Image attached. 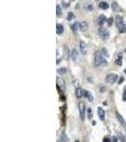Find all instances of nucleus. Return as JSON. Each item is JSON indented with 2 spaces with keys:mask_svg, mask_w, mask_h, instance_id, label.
Instances as JSON below:
<instances>
[{
  "mask_svg": "<svg viewBox=\"0 0 126 142\" xmlns=\"http://www.w3.org/2000/svg\"><path fill=\"white\" fill-rule=\"evenodd\" d=\"M98 34L101 38V40H103V41L108 40L109 37H110V32H109V31L106 30V29H104V28H102V27H101L98 30Z\"/></svg>",
  "mask_w": 126,
  "mask_h": 142,
  "instance_id": "3",
  "label": "nucleus"
},
{
  "mask_svg": "<svg viewBox=\"0 0 126 142\" xmlns=\"http://www.w3.org/2000/svg\"><path fill=\"white\" fill-rule=\"evenodd\" d=\"M116 116H117V118H118V120L120 121V123L121 124V126H123L124 128L126 129V121L124 120V118L122 117V116L120 114V113H116Z\"/></svg>",
  "mask_w": 126,
  "mask_h": 142,
  "instance_id": "11",
  "label": "nucleus"
},
{
  "mask_svg": "<svg viewBox=\"0 0 126 142\" xmlns=\"http://www.w3.org/2000/svg\"><path fill=\"white\" fill-rule=\"evenodd\" d=\"M94 63L96 66H101V65H105L107 64V61L104 58L101 50H97L94 54Z\"/></svg>",
  "mask_w": 126,
  "mask_h": 142,
  "instance_id": "1",
  "label": "nucleus"
},
{
  "mask_svg": "<svg viewBox=\"0 0 126 142\" xmlns=\"http://www.w3.org/2000/svg\"><path fill=\"white\" fill-rule=\"evenodd\" d=\"M97 1H99V0H97Z\"/></svg>",
  "mask_w": 126,
  "mask_h": 142,
  "instance_id": "39",
  "label": "nucleus"
},
{
  "mask_svg": "<svg viewBox=\"0 0 126 142\" xmlns=\"http://www.w3.org/2000/svg\"><path fill=\"white\" fill-rule=\"evenodd\" d=\"M105 22H107L106 16L104 15V14H101V15L99 16V18H98V25L100 27H102L105 24Z\"/></svg>",
  "mask_w": 126,
  "mask_h": 142,
  "instance_id": "8",
  "label": "nucleus"
},
{
  "mask_svg": "<svg viewBox=\"0 0 126 142\" xmlns=\"http://www.w3.org/2000/svg\"><path fill=\"white\" fill-rule=\"evenodd\" d=\"M125 32H126V26H125Z\"/></svg>",
  "mask_w": 126,
  "mask_h": 142,
  "instance_id": "37",
  "label": "nucleus"
},
{
  "mask_svg": "<svg viewBox=\"0 0 126 142\" xmlns=\"http://www.w3.org/2000/svg\"><path fill=\"white\" fill-rule=\"evenodd\" d=\"M73 18H74V13H73L72 12H69L67 13V16H66L67 21H70V20H72Z\"/></svg>",
  "mask_w": 126,
  "mask_h": 142,
  "instance_id": "24",
  "label": "nucleus"
},
{
  "mask_svg": "<svg viewBox=\"0 0 126 142\" xmlns=\"http://www.w3.org/2000/svg\"><path fill=\"white\" fill-rule=\"evenodd\" d=\"M123 81H124V78H123V77H121L120 79L119 80V84H121Z\"/></svg>",
  "mask_w": 126,
  "mask_h": 142,
  "instance_id": "30",
  "label": "nucleus"
},
{
  "mask_svg": "<svg viewBox=\"0 0 126 142\" xmlns=\"http://www.w3.org/2000/svg\"><path fill=\"white\" fill-rule=\"evenodd\" d=\"M119 139H120V142H126V137L122 134H120V135H119Z\"/></svg>",
  "mask_w": 126,
  "mask_h": 142,
  "instance_id": "26",
  "label": "nucleus"
},
{
  "mask_svg": "<svg viewBox=\"0 0 126 142\" xmlns=\"http://www.w3.org/2000/svg\"><path fill=\"white\" fill-rule=\"evenodd\" d=\"M56 14H57V16L62 15V9H61V6L60 5H57L56 6Z\"/></svg>",
  "mask_w": 126,
  "mask_h": 142,
  "instance_id": "23",
  "label": "nucleus"
},
{
  "mask_svg": "<svg viewBox=\"0 0 126 142\" xmlns=\"http://www.w3.org/2000/svg\"><path fill=\"white\" fill-rule=\"evenodd\" d=\"M122 99H123V101H126V92H124L122 95Z\"/></svg>",
  "mask_w": 126,
  "mask_h": 142,
  "instance_id": "31",
  "label": "nucleus"
},
{
  "mask_svg": "<svg viewBox=\"0 0 126 142\" xmlns=\"http://www.w3.org/2000/svg\"><path fill=\"white\" fill-rule=\"evenodd\" d=\"M83 97L87 98V99L89 101H93V96L90 94L88 91H86V90H83Z\"/></svg>",
  "mask_w": 126,
  "mask_h": 142,
  "instance_id": "19",
  "label": "nucleus"
},
{
  "mask_svg": "<svg viewBox=\"0 0 126 142\" xmlns=\"http://www.w3.org/2000/svg\"><path fill=\"white\" fill-rule=\"evenodd\" d=\"M83 9H84L85 11L91 12V11L94 10V6H93L92 4H90V3H87V4H84V5H83Z\"/></svg>",
  "mask_w": 126,
  "mask_h": 142,
  "instance_id": "20",
  "label": "nucleus"
},
{
  "mask_svg": "<svg viewBox=\"0 0 126 142\" xmlns=\"http://www.w3.org/2000/svg\"><path fill=\"white\" fill-rule=\"evenodd\" d=\"M124 92H126V87L124 88Z\"/></svg>",
  "mask_w": 126,
  "mask_h": 142,
  "instance_id": "34",
  "label": "nucleus"
},
{
  "mask_svg": "<svg viewBox=\"0 0 126 142\" xmlns=\"http://www.w3.org/2000/svg\"><path fill=\"white\" fill-rule=\"evenodd\" d=\"M88 28H89V26H88V23L86 21H82V22L80 23V31H82V32L87 31Z\"/></svg>",
  "mask_w": 126,
  "mask_h": 142,
  "instance_id": "9",
  "label": "nucleus"
},
{
  "mask_svg": "<svg viewBox=\"0 0 126 142\" xmlns=\"http://www.w3.org/2000/svg\"><path fill=\"white\" fill-rule=\"evenodd\" d=\"M63 31H64V28H63V25L62 24H57V26H56V32H57V34L58 35L63 34Z\"/></svg>",
  "mask_w": 126,
  "mask_h": 142,
  "instance_id": "14",
  "label": "nucleus"
},
{
  "mask_svg": "<svg viewBox=\"0 0 126 142\" xmlns=\"http://www.w3.org/2000/svg\"><path fill=\"white\" fill-rule=\"evenodd\" d=\"M71 59L74 61V62H76L77 60H78V55H79V53H78V51H77V49L76 48H73L72 50H71Z\"/></svg>",
  "mask_w": 126,
  "mask_h": 142,
  "instance_id": "12",
  "label": "nucleus"
},
{
  "mask_svg": "<svg viewBox=\"0 0 126 142\" xmlns=\"http://www.w3.org/2000/svg\"><path fill=\"white\" fill-rule=\"evenodd\" d=\"M113 22H114V19H113L112 17L107 19V23H108V25H109V26H111V25L113 24Z\"/></svg>",
  "mask_w": 126,
  "mask_h": 142,
  "instance_id": "28",
  "label": "nucleus"
},
{
  "mask_svg": "<svg viewBox=\"0 0 126 142\" xmlns=\"http://www.w3.org/2000/svg\"><path fill=\"white\" fill-rule=\"evenodd\" d=\"M66 68L65 67H61V68H58L57 69V73L59 74V75H63V74H65L66 73Z\"/></svg>",
  "mask_w": 126,
  "mask_h": 142,
  "instance_id": "21",
  "label": "nucleus"
},
{
  "mask_svg": "<svg viewBox=\"0 0 126 142\" xmlns=\"http://www.w3.org/2000/svg\"><path fill=\"white\" fill-rule=\"evenodd\" d=\"M70 28H71V31H72L73 33H77L78 29H80V24L78 22H75V23H73V24L70 26Z\"/></svg>",
  "mask_w": 126,
  "mask_h": 142,
  "instance_id": "16",
  "label": "nucleus"
},
{
  "mask_svg": "<svg viewBox=\"0 0 126 142\" xmlns=\"http://www.w3.org/2000/svg\"><path fill=\"white\" fill-rule=\"evenodd\" d=\"M101 52H102V54H103L104 57H105V56L108 57V51H107L105 48H102V49H101Z\"/></svg>",
  "mask_w": 126,
  "mask_h": 142,
  "instance_id": "27",
  "label": "nucleus"
},
{
  "mask_svg": "<svg viewBox=\"0 0 126 142\" xmlns=\"http://www.w3.org/2000/svg\"><path fill=\"white\" fill-rule=\"evenodd\" d=\"M115 63H116L117 65H120V66L122 64V53H121V52L119 53V56H118V58L116 59Z\"/></svg>",
  "mask_w": 126,
  "mask_h": 142,
  "instance_id": "18",
  "label": "nucleus"
},
{
  "mask_svg": "<svg viewBox=\"0 0 126 142\" xmlns=\"http://www.w3.org/2000/svg\"><path fill=\"white\" fill-rule=\"evenodd\" d=\"M57 87L59 88L60 91L64 92L65 91V82L62 78L57 77Z\"/></svg>",
  "mask_w": 126,
  "mask_h": 142,
  "instance_id": "6",
  "label": "nucleus"
},
{
  "mask_svg": "<svg viewBox=\"0 0 126 142\" xmlns=\"http://www.w3.org/2000/svg\"><path fill=\"white\" fill-rule=\"evenodd\" d=\"M112 142H118V137H117V136H114V137L112 138Z\"/></svg>",
  "mask_w": 126,
  "mask_h": 142,
  "instance_id": "32",
  "label": "nucleus"
},
{
  "mask_svg": "<svg viewBox=\"0 0 126 142\" xmlns=\"http://www.w3.org/2000/svg\"><path fill=\"white\" fill-rule=\"evenodd\" d=\"M125 52H126V48H125Z\"/></svg>",
  "mask_w": 126,
  "mask_h": 142,
  "instance_id": "38",
  "label": "nucleus"
},
{
  "mask_svg": "<svg viewBox=\"0 0 126 142\" xmlns=\"http://www.w3.org/2000/svg\"><path fill=\"white\" fill-rule=\"evenodd\" d=\"M80 50H81V53L82 55H86L87 54V46H86V43L83 42V41H81L80 42Z\"/></svg>",
  "mask_w": 126,
  "mask_h": 142,
  "instance_id": "7",
  "label": "nucleus"
},
{
  "mask_svg": "<svg viewBox=\"0 0 126 142\" xmlns=\"http://www.w3.org/2000/svg\"><path fill=\"white\" fill-rule=\"evenodd\" d=\"M75 142H80V141H79V140H76V141H75Z\"/></svg>",
  "mask_w": 126,
  "mask_h": 142,
  "instance_id": "36",
  "label": "nucleus"
},
{
  "mask_svg": "<svg viewBox=\"0 0 126 142\" xmlns=\"http://www.w3.org/2000/svg\"><path fill=\"white\" fill-rule=\"evenodd\" d=\"M116 25H117V27H118V29H119V31L120 32V33L125 32L126 25H124V21H123L122 16L118 15L116 17Z\"/></svg>",
  "mask_w": 126,
  "mask_h": 142,
  "instance_id": "2",
  "label": "nucleus"
},
{
  "mask_svg": "<svg viewBox=\"0 0 126 142\" xmlns=\"http://www.w3.org/2000/svg\"><path fill=\"white\" fill-rule=\"evenodd\" d=\"M60 61H61V60H60V59H58V60H57V64H59V63H60Z\"/></svg>",
  "mask_w": 126,
  "mask_h": 142,
  "instance_id": "33",
  "label": "nucleus"
},
{
  "mask_svg": "<svg viewBox=\"0 0 126 142\" xmlns=\"http://www.w3.org/2000/svg\"><path fill=\"white\" fill-rule=\"evenodd\" d=\"M111 7H112V10L114 12H120L121 11V8L120 7V5L117 2H113L112 5H111Z\"/></svg>",
  "mask_w": 126,
  "mask_h": 142,
  "instance_id": "13",
  "label": "nucleus"
},
{
  "mask_svg": "<svg viewBox=\"0 0 126 142\" xmlns=\"http://www.w3.org/2000/svg\"><path fill=\"white\" fill-rule=\"evenodd\" d=\"M60 140L63 142H68V138H67V136H66V135H65V133L63 132L62 134H61V137H60Z\"/></svg>",
  "mask_w": 126,
  "mask_h": 142,
  "instance_id": "22",
  "label": "nucleus"
},
{
  "mask_svg": "<svg viewBox=\"0 0 126 142\" xmlns=\"http://www.w3.org/2000/svg\"><path fill=\"white\" fill-rule=\"evenodd\" d=\"M103 142H111V139L108 137V136H106V137L103 138Z\"/></svg>",
  "mask_w": 126,
  "mask_h": 142,
  "instance_id": "29",
  "label": "nucleus"
},
{
  "mask_svg": "<svg viewBox=\"0 0 126 142\" xmlns=\"http://www.w3.org/2000/svg\"><path fill=\"white\" fill-rule=\"evenodd\" d=\"M92 117H93L92 109H91V108H88V109H87V117H88V119H91Z\"/></svg>",
  "mask_w": 126,
  "mask_h": 142,
  "instance_id": "25",
  "label": "nucleus"
},
{
  "mask_svg": "<svg viewBox=\"0 0 126 142\" xmlns=\"http://www.w3.org/2000/svg\"><path fill=\"white\" fill-rule=\"evenodd\" d=\"M57 142H63V141H61V140H58Z\"/></svg>",
  "mask_w": 126,
  "mask_h": 142,
  "instance_id": "35",
  "label": "nucleus"
},
{
  "mask_svg": "<svg viewBox=\"0 0 126 142\" xmlns=\"http://www.w3.org/2000/svg\"><path fill=\"white\" fill-rule=\"evenodd\" d=\"M97 112H98V116H99L100 119H101V120H104V117H105V111L103 110L101 107H98Z\"/></svg>",
  "mask_w": 126,
  "mask_h": 142,
  "instance_id": "10",
  "label": "nucleus"
},
{
  "mask_svg": "<svg viewBox=\"0 0 126 142\" xmlns=\"http://www.w3.org/2000/svg\"><path fill=\"white\" fill-rule=\"evenodd\" d=\"M99 7H100L101 10H107V9L109 8V4H108L107 2H105V1H101V2L99 3Z\"/></svg>",
  "mask_w": 126,
  "mask_h": 142,
  "instance_id": "17",
  "label": "nucleus"
},
{
  "mask_svg": "<svg viewBox=\"0 0 126 142\" xmlns=\"http://www.w3.org/2000/svg\"><path fill=\"white\" fill-rule=\"evenodd\" d=\"M75 95H76L77 99H81L82 97H83V90L80 87H77L76 90H75Z\"/></svg>",
  "mask_w": 126,
  "mask_h": 142,
  "instance_id": "15",
  "label": "nucleus"
},
{
  "mask_svg": "<svg viewBox=\"0 0 126 142\" xmlns=\"http://www.w3.org/2000/svg\"><path fill=\"white\" fill-rule=\"evenodd\" d=\"M118 79H119V76H118L116 73H109V74L106 76L105 80H106L108 83L113 84V83H115V82L118 80Z\"/></svg>",
  "mask_w": 126,
  "mask_h": 142,
  "instance_id": "4",
  "label": "nucleus"
},
{
  "mask_svg": "<svg viewBox=\"0 0 126 142\" xmlns=\"http://www.w3.org/2000/svg\"><path fill=\"white\" fill-rule=\"evenodd\" d=\"M79 111H80V118L82 119V120H83L84 119V115H85V104L82 102V101H80L79 102Z\"/></svg>",
  "mask_w": 126,
  "mask_h": 142,
  "instance_id": "5",
  "label": "nucleus"
}]
</instances>
